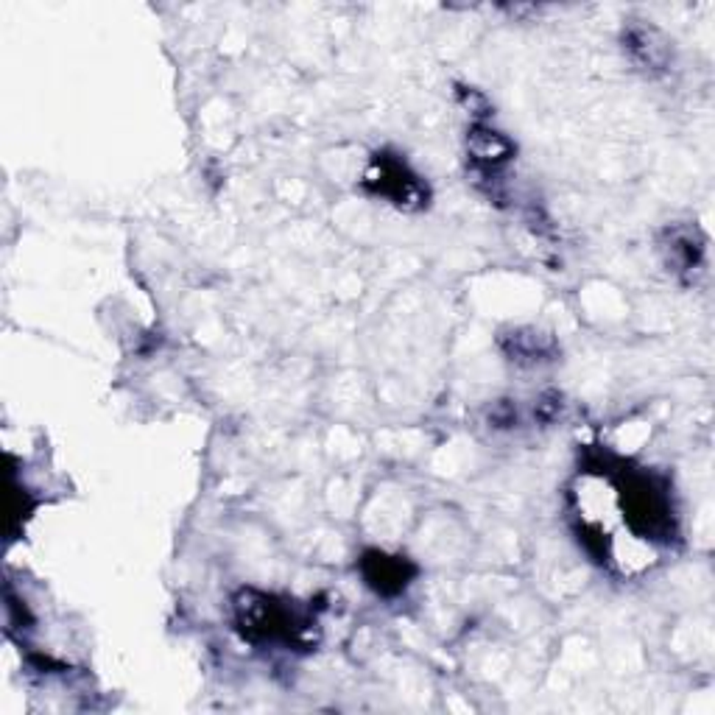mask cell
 I'll list each match as a JSON object with an SVG mask.
<instances>
[{"label":"cell","mask_w":715,"mask_h":715,"mask_svg":"<svg viewBox=\"0 0 715 715\" xmlns=\"http://www.w3.org/2000/svg\"><path fill=\"white\" fill-rule=\"evenodd\" d=\"M472 154H475V160H481L486 165H495V162H503L509 157V142L490 129H475L472 132Z\"/></svg>","instance_id":"1"}]
</instances>
